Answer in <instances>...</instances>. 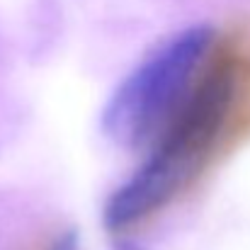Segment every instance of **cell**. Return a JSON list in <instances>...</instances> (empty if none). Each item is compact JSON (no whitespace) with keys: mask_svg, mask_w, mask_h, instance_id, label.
I'll use <instances>...</instances> for the list:
<instances>
[{"mask_svg":"<svg viewBox=\"0 0 250 250\" xmlns=\"http://www.w3.org/2000/svg\"><path fill=\"white\" fill-rule=\"evenodd\" d=\"M250 129V54L219 42L189 97L153 141L151 156L107 202L104 224L124 233L175 202Z\"/></svg>","mask_w":250,"mask_h":250,"instance_id":"obj_1","label":"cell"},{"mask_svg":"<svg viewBox=\"0 0 250 250\" xmlns=\"http://www.w3.org/2000/svg\"><path fill=\"white\" fill-rule=\"evenodd\" d=\"M216 44L219 34L204 24L182 29L158 44L109 97L102 112L104 134L129 148L156 141L189 97Z\"/></svg>","mask_w":250,"mask_h":250,"instance_id":"obj_2","label":"cell"}]
</instances>
